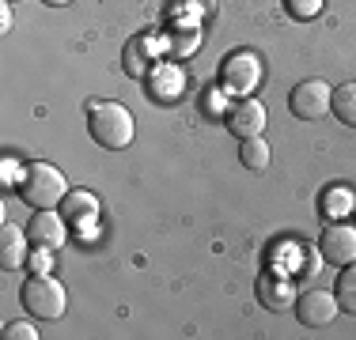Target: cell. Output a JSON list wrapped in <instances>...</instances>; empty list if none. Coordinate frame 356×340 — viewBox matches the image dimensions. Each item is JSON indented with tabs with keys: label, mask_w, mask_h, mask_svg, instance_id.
<instances>
[{
	"label": "cell",
	"mask_w": 356,
	"mask_h": 340,
	"mask_svg": "<svg viewBox=\"0 0 356 340\" xmlns=\"http://www.w3.org/2000/svg\"><path fill=\"white\" fill-rule=\"evenodd\" d=\"M197 42H201V31H193V27L175 31V34H167V53H171L175 61H182V57H190L193 49H197Z\"/></svg>",
	"instance_id": "cell-19"
},
{
	"label": "cell",
	"mask_w": 356,
	"mask_h": 340,
	"mask_svg": "<svg viewBox=\"0 0 356 340\" xmlns=\"http://www.w3.org/2000/svg\"><path fill=\"white\" fill-rule=\"evenodd\" d=\"M4 337L8 340H35V325H27V321H12V325H4Z\"/></svg>",
	"instance_id": "cell-22"
},
{
	"label": "cell",
	"mask_w": 356,
	"mask_h": 340,
	"mask_svg": "<svg viewBox=\"0 0 356 340\" xmlns=\"http://www.w3.org/2000/svg\"><path fill=\"white\" fill-rule=\"evenodd\" d=\"M61 212L69 223H83V219H95V212H99V197L95 193H83V189H69V197L61 201Z\"/></svg>",
	"instance_id": "cell-13"
},
{
	"label": "cell",
	"mask_w": 356,
	"mask_h": 340,
	"mask_svg": "<svg viewBox=\"0 0 356 340\" xmlns=\"http://www.w3.org/2000/svg\"><path fill=\"white\" fill-rule=\"evenodd\" d=\"M224 121H227V133H232V136L250 140V136L266 133L269 110H266V102H258V99H243V102H235V110L224 117Z\"/></svg>",
	"instance_id": "cell-9"
},
{
	"label": "cell",
	"mask_w": 356,
	"mask_h": 340,
	"mask_svg": "<svg viewBox=\"0 0 356 340\" xmlns=\"http://www.w3.org/2000/svg\"><path fill=\"white\" fill-rule=\"evenodd\" d=\"M318 257L326 261V265H337V269L353 265L356 261V227L341 223V219L326 223L318 235Z\"/></svg>",
	"instance_id": "cell-6"
},
{
	"label": "cell",
	"mask_w": 356,
	"mask_h": 340,
	"mask_svg": "<svg viewBox=\"0 0 356 340\" xmlns=\"http://www.w3.org/2000/svg\"><path fill=\"white\" fill-rule=\"evenodd\" d=\"M330 99H334V87L326 80H303L292 87L288 95V110H292L300 121H322L330 114Z\"/></svg>",
	"instance_id": "cell-5"
},
{
	"label": "cell",
	"mask_w": 356,
	"mask_h": 340,
	"mask_svg": "<svg viewBox=\"0 0 356 340\" xmlns=\"http://www.w3.org/2000/svg\"><path fill=\"white\" fill-rule=\"evenodd\" d=\"M334 295H337V306L345 314H356V261L345 265L337 272V284H334Z\"/></svg>",
	"instance_id": "cell-17"
},
{
	"label": "cell",
	"mask_w": 356,
	"mask_h": 340,
	"mask_svg": "<svg viewBox=\"0 0 356 340\" xmlns=\"http://www.w3.org/2000/svg\"><path fill=\"white\" fill-rule=\"evenodd\" d=\"M261 76H266V65H261L258 53H250V49L227 53L224 65H220V91L232 99H250L261 87Z\"/></svg>",
	"instance_id": "cell-4"
},
{
	"label": "cell",
	"mask_w": 356,
	"mask_h": 340,
	"mask_svg": "<svg viewBox=\"0 0 356 340\" xmlns=\"http://www.w3.org/2000/svg\"><path fill=\"white\" fill-rule=\"evenodd\" d=\"M156 68L148 61V42L144 38H133L129 46H125V76H133V80H144V76H152Z\"/></svg>",
	"instance_id": "cell-15"
},
{
	"label": "cell",
	"mask_w": 356,
	"mask_h": 340,
	"mask_svg": "<svg viewBox=\"0 0 356 340\" xmlns=\"http://www.w3.org/2000/svg\"><path fill=\"white\" fill-rule=\"evenodd\" d=\"M23 174H27V170L19 167V159H15V155H4V189H19Z\"/></svg>",
	"instance_id": "cell-21"
},
{
	"label": "cell",
	"mask_w": 356,
	"mask_h": 340,
	"mask_svg": "<svg viewBox=\"0 0 356 340\" xmlns=\"http://www.w3.org/2000/svg\"><path fill=\"white\" fill-rule=\"evenodd\" d=\"M27 257H31L27 227L4 223V227H0V269H4V272H15V269L27 265Z\"/></svg>",
	"instance_id": "cell-10"
},
{
	"label": "cell",
	"mask_w": 356,
	"mask_h": 340,
	"mask_svg": "<svg viewBox=\"0 0 356 340\" xmlns=\"http://www.w3.org/2000/svg\"><path fill=\"white\" fill-rule=\"evenodd\" d=\"M254 291H258L261 306L273 310V314H284V310H292V306H296V287L288 284L284 276H269V272H261L258 284H254Z\"/></svg>",
	"instance_id": "cell-11"
},
{
	"label": "cell",
	"mask_w": 356,
	"mask_h": 340,
	"mask_svg": "<svg viewBox=\"0 0 356 340\" xmlns=\"http://www.w3.org/2000/svg\"><path fill=\"white\" fill-rule=\"evenodd\" d=\"M0 31H12V4H8V0H4V4H0Z\"/></svg>",
	"instance_id": "cell-23"
},
{
	"label": "cell",
	"mask_w": 356,
	"mask_h": 340,
	"mask_svg": "<svg viewBox=\"0 0 356 340\" xmlns=\"http://www.w3.org/2000/svg\"><path fill=\"white\" fill-rule=\"evenodd\" d=\"M65 223H69V219H65L57 208H42V212H35V216H31V223H27L31 246H35V250H61V246L69 242V231H65Z\"/></svg>",
	"instance_id": "cell-8"
},
{
	"label": "cell",
	"mask_w": 356,
	"mask_h": 340,
	"mask_svg": "<svg viewBox=\"0 0 356 340\" xmlns=\"http://www.w3.org/2000/svg\"><path fill=\"white\" fill-rule=\"evenodd\" d=\"M88 133L99 148L122 151L137 136V121L122 102H88Z\"/></svg>",
	"instance_id": "cell-1"
},
{
	"label": "cell",
	"mask_w": 356,
	"mask_h": 340,
	"mask_svg": "<svg viewBox=\"0 0 356 340\" xmlns=\"http://www.w3.org/2000/svg\"><path fill=\"white\" fill-rule=\"evenodd\" d=\"M269 159H273V155H269L266 136H250V140L239 144V163L247 167V170H266Z\"/></svg>",
	"instance_id": "cell-16"
},
{
	"label": "cell",
	"mask_w": 356,
	"mask_h": 340,
	"mask_svg": "<svg viewBox=\"0 0 356 340\" xmlns=\"http://www.w3.org/2000/svg\"><path fill=\"white\" fill-rule=\"evenodd\" d=\"M330 114H334L341 125L356 129V80L341 83V87H334V99H330Z\"/></svg>",
	"instance_id": "cell-14"
},
{
	"label": "cell",
	"mask_w": 356,
	"mask_h": 340,
	"mask_svg": "<svg viewBox=\"0 0 356 340\" xmlns=\"http://www.w3.org/2000/svg\"><path fill=\"white\" fill-rule=\"evenodd\" d=\"M19 303L31 318L38 321H57L69 306V295H65V284L57 276H46V272H35V276L23 280L19 287Z\"/></svg>",
	"instance_id": "cell-2"
},
{
	"label": "cell",
	"mask_w": 356,
	"mask_h": 340,
	"mask_svg": "<svg viewBox=\"0 0 356 340\" xmlns=\"http://www.w3.org/2000/svg\"><path fill=\"white\" fill-rule=\"evenodd\" d=\"M152 83H156V95L159 99H178L182 95V72L167 61V65H159L156 72H152Z\"/></svg>",
	"instance_id": "cell-18"
},
{
	"label": "cell",
	"mask_w": 356,
	"mask_h": 340,
	"mask_svg": "<svg viewBox=\"0 0 356 340\" xmlns=\"http://www.w3.org/2000/svg\"><path fill=\"white\" fill-rule=\"evenodd\" d=\"M49 8H65V4H72V0H46Z\"/></svg>",
	"instance_id": "cell-24"
},
{
	"label": "cell",
	"mask_w": 356,
	"mask_h": 340,
	"mask_svg": "<svg viewBox=\"0 0 356 340\" xmlns=\"http://www.w3.org/2000/svg\"><path fill=\"white\" fill-rule=\"evenodd\" d=\"M322 4H326V0H284V12L292 15V19L307 23V19H315V15L322 12Z\"/></svg>",
	"instance_id": "cell-20"
},
{
	"label": "cell",
	"mask_w": 356,
	"mask_h": 340,
	"mask_svg": "<svg viewBox=\"0 0 356 340\" xmlns=\"http://www.w3.org/2000/svg\"><path fill=\"white\" fill-rule=\"evenodd\" d=\"M19 197L35 212L61 208V201L69 197V182H65V174L54 163H31L27 174H23V182H19Z\"/></svg>",
	"instance_id": "cell-3"
},
{
	"label": "cell",
	"mask_w": 356,
	"mask_h": 340,
	"mask_svg": "<svg viewBox=\"0 0 356 340\" xmlns=\"http://www.w3.org/2000/svg\"><path fill=\"white\" fill-rule=\"evenodd\" d=\"M296 318H300V325H307V329H322V325H330V321L337 318V295L334 291H326V287H307L303 295H296Z\"/></svg>",
	"instance_id": "cell-7"
},
{
	"label": "cell",
	"mask_w": 356,
	"mask_h": 340,
	"mask_svg": "<svg viewBox=\"0 0 356 340\" xmlns=\"http://www.w3.org/2000/svg\"><path fill=\"white\" fill-rule=\"evenodd\" d=\"M318 212H322V219H345V216H353L356 212V197H353V189L349 185H330L326 193L318 197Z\"/></svg>",
	"instance_id": "cell-12"
}]
</instances>
